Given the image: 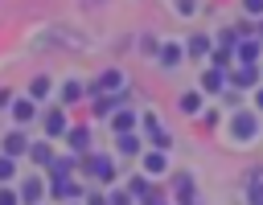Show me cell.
Listing matches in <instances>:
<instances>
[{
  "label": "cell",
  "instance_id": "cell-8",
  "mask_svg": "<svg viewBox=\"0 0 263 205\" xmlns=\"http://www.w3.org/2000/svg\"><path fill=\"white\" fill-rule=\"evenodd\" d=\"M127 193H132V197H140L144 205H156V201H160V193L152 189V180H148V176H132V180H127Z\"/></svg>",
  "mask_w": 263,
  "mask_h": 205
},
{
  "label": "cell",
  "instance_id": "cell-27",
  "mask_svg": "<svg viewBox=\"0 0 263 205\" xmlns=\"http://www.w3.org/2000/svg\"><path fill=\"white\" fill-rule=\"evenodd\" d=\"M152 135V144H156V152H164V148H173V135L164 131V127H156V131H148Z\"/></svg>",
  "mask_w": 263,
  "mask_h": 205
},
{
  "label": "cell",
  "instance_id": "cell-40",
  "mask_svg": "<svg viewBox=\"0 0 263 205\" xmlns=\"http://www.w3.org/2000/svg\"><path fill=\"white\" fill-rule=\"evenodd\" d=\"M70 205H78V201H70Z\"/></svg>",
  "mask_w": 263,
  "mask_h": 205
},
{
  "label": "cell",
  "instance_id": "cell-13",
  "mask_svg": "<svg viewBox=\"0 0 263 205\" xmlns=\"http://www.w3.org/2000/svg\"><path fill=\"white\" fill-rule=\"evenodd\" d=\"M197 90H205V94H222V90H226V74L210 66V70L201 74V86H197Z\"/></svg>",
  "mask_w": 263,
  "mask_h": 205
},
{
  "label": "cell",
  "instance_id": "cell-17",
  "mask_svg": "<svg viewBox=\"0 0 263 205\" xmlns=\"http://www.w3.org/2000/svg\"><path fill=\"white\" fill-rule=\"evenodd\" d=\"M45 168H49V180H62V176H70L78 164H74V156H53Z\"/></svg>",
  "mask_w": 263,
  "mask_h": 205
},
{
  "label": "cell",
  "instance_id": "cell-23",
  "mask_svg": "<svg viewBox=\"0 0 263 205\" xmlns=\"http://www.w3.org/2000/svg\"><path fill=\"white\" fill-rule=\"evenodd\" d=\"M8 107H12V119H16V123H29V119L37 115V107H33V98H12Z\"/></svg>",
  "mask_w": 263,
  "mask_h": 205
},
{
  "label": "cell",
  "instance_id": "cell-26",
  "mask_svg": "<svg viewBox=\"0 0 263 205\" xmlns=\"http://www.w3.org/2000/svg\"><path fill=\"white\" fill-rule=\"evenodd\" d=\"M45 94H49V74H37V78L29 82V98L37 102V98H45Z\"/></svg>",
  "mask_w": 263,
  "mask_h": 205
},
{
  "label": "cell",
  "instance_id": "cell-4",
  "mask_svg": "<svg viewBox=\"0 0 263 205\" xmlns=\"http://www.w3.org/2000/svg\"><path fill=\"white\" fill-rule=\"evenodd\" d=\"M259 66H234L230 74H226V82L234 86V90H251V86H259Z\"/></svg>",
  "mask_w": 263,
  "mask_h": 205
},
{
  "label": "cell",
  "instance_id": "cell-30",
  "mask_svg": "<svg viewBox=\"0 0 263 205\" xmlns=\"http://www.w3.org/2000/svg\"><path fill=\"white\" fill-rule=\"evenodd\" d=\"M242 12L247 16H263V0H242Z\"/></svg>",
  "mask_w": 263,
  "mask_h": 205
},
{
  "label": "cell",
  "instance_id": "cell-14",
  "mask_svg": "<svg viewBox=\"0 0 263 205\" xmlns=\"http://www.w3.org/2000/svg\"><path fill=\"white\" fill-rule=\"evenodd\" d=\"M181 49H185V53H193V57H201V53H210V49H214V37H210V33H193Z\"/></svg>",
  "mask_w": 263,
  "mask_h": 205
},
{
  "label": "cell",
  "instance_id": "cell-32",
  "mask_svg": "<svg viewBox=\"0 0 263 205\" xmlns=\"http://www.w3.org/2000/svg\"><path fill=\"white\" fill-rule=\"evenodd\" d=\"M177 12H181V16H193V12H197V0H177Z\"/></svg>",
  "mask_w": 263,
  "mask_h": 205
},
{
  "label": "cell",
  "instance_id": "cell-31",
  "mask_svg": "<svg viewBox=\"0 0 263 205\" xmlns=\"http://www.w3.org/2000/svg\"><path fill=\"white\" fill-rule=\"evenodd\" d=\"M140 123H144V131H156V127H160V119H156L152 111H144V115H140Z\"/></svg>",
  "mask_w": 263,
  "mask_h": 205
},
{
  "label": "cell",
  "instance_id": "cell-22",
  "mask_svg": "<svg viewBox=\"0 0 263 205\" xmlns=\"http://www.w3.org/2000/svg\"><path fill=\"white\" fill-rule=\"evenodd\" d=\"M177 111H181V115H197V111H201V90H185V94L177 98Z\"/></svg>",
  "mask_w": 263,
  "mask_h": 205
},
{
  "label": "cell",
  "instance_id": "cell-6",
  "mask_svg": "<svg viewBox=\"0 0 263 205\" xmlns=\"http://www.w3.org/2000/svg\"><path fill=\"white\" fill-rule=\"evenodd\" d=\"M173 193H177V205H193V197H197L193 172H177V176H173Z\"/></svg>",
  "mask_w": 263,
  "mask_h": 205
},
{
  "label": "cell",
  "instance_id": "cell-10",
  "mask_svg": "<svg viewBox=\"0 0 263 205\" xmlns=\"http://www.w3.org/2000/svg\"><path fill=\"white\" fill-rule=\"evenodd\" d=\"M234 57H238L242 66H255V61H259V37H238Z\"/></svg>",
  "mask_w": 263,
  "mask_h": 205
},
{
  "label": "cell",
  "instance_id": "cell-1",
  "mask_svg": "<svg viewBox=\"0 0 263 205\" xmlns=\"http://www.w3.org/2000/svg\"><path fill=\"white\" fill-rule=\"evenodd\" d=\"M259 135V115L255 111H234L230 119V144H251Z\"/></svg>",
  "mask_w": 263,
  "mask_h": 205
},
{
  "label": "cell",
  "instance_id": "cell-11",
  "mask_svg": "<svg viewBox=\"0 0 263 205\" xmlns=\"http://www.w3.org/2000/svg\"><path fill=\"white\" fill-rule=\"evenodd\" d=\"M156 61H160V70H177V66L185 61V49H181L177 41H168V45H160V53H156Z\"/></svg>",
  "mask_w": 263,
  "mask_h": 205
},
{
  "label": "cell",
  "instance_id": "cell-20",
  "mask_svg": "<svg viewBox=\"0 0 263 205\" xmlns=\"http://www.w3.org/2000/svg\"><path fill=\"white\" fill-rule=\"evenodd\" d=\"M66 144H70V152H86L90 148V131L86 127H66Z\"/></svg>",
  "mask_w": 263,
  "mask_h": 205
},
{
  "label": "cell",
  "instance_id": "cell-3",
  "mask_svg": "<svg viewBox=\"0 0 263 205\" xmlns=\"http://www.w3.org/2000/svg\"><path fill=\"white\" fill-rule=\"evenodd\" d=\"M16 197H21L25 205H41V201H45V180H41V176H21Z\"/></svg>",
  "mask_w": 263,
  "mask_h": 205
},
{
  "label": "cell",
  "instance_id": "cell-24",
  "mask_svg": "<svg viewBox=\"0 0 263 205\" xmlns=\"http://www.w3.org/2000/svg\"><path fill=\"white\" fill-rule=\"evenodd\" d=\"M25 156H29L33 164H41V168H45V164L53 160V148H49V139H41V144H29V152H25Z\"/></svg>",
  "mask_w": 263,
  "mask_h": 205
},
{
  "label": "cell",
  "instance_id": "cell-28",
  "mask_svg": "<svg viewBox=\"0 0 263 205\" xmlns=\"http://www.w3.org/2000/svg\"><path fill=\"white\" fill-rule=\"evenodd\" d=\"M140 49H144L148 57H156V53H160V41H156L152 33H144V37H140Z\"/></svg>",
  "mask_w": 263,
  "mask_h": 205
},
{
  "label": "cell",
  "instance_id": "cell-19",
  "mask_svg": "<svg viewBox=\"0 0 263 205\" xmlns=\"http://www.w3.org/2000/svg\"><path fill=\"white\" fill-rule=\"evenodd\" d=\"M107 119H111V131H115V135H119V131H132V127H136V115H132L127 107H119V111H111Z\"/></svg>",
  "mask_w": 263,
  "mask_h": 205
},
{
  "label": "cell",
  "instance_id": "cell-42",
  "mask_svg": "<svg viewBox=\"0 0 263 205\" xmlns=\"http://www.w3.org/2000/svg\"><path fill=\"white\" fill-rule=\"evenodd\" d=\"M156 205H160V201H156Z\"/></svg>",
  "mask_w": 263,
  "mask_h": 205
},
{
  "label": "cell",
  "instance_id": "cell-37",
  "mask_svg": "<svg viewBox=\"0 0 263 205\" xmlns=\"http://www.w3.org/2000/svg\"><path fill=\"white\" fill-rule=\"evenodd\" d=\"M255 107L263 111V86H255Z\"/></svg>",
  "mask_w": 263,
  "mask_h": 205
},
{
  "label": "cell",
  "instance_id": "cell-18",
  "mask_svg": "<svg viewBox=\"0 0 263 205\" xmlns=\"http://www.w3.org/2000/svg\"><path fill=\"white\" fill-rule=\"evenodd\" d=\"M62 107H70V102H82V94H86V86L78 82V78H70V82H62Z\"/></svg>",
  "mask_w": 263,
  "mask_h": 205
},
{
  "label": "cell",
  "instance_id": "cell-39",
  "mask_svg": "<svg viewBox=\"0 0 263 205\" xmlns=\"http://www.w3.org/2000/svg\"><path fill=\"white\" fill-rule=\"evenodd\" d=\"M259 37H263V20H259Z\"/></svg>",
  "mask_w": 263,
  "mask_h": 205
},
{
  "label": "cell",
  "instance_id": "cell-34",
  "mask_svg": "<svg viewBox=\"0 0 263 205\" xmlns=\"http://www.w3.org/2000/svg\"><path fill=\"white\" fill-rule=\"evenodd\" d=\"M201 127L214 131V127H218V111H201Z\"/></svg>",
  "mask_w": 263,
  "mask_h": 205
},
{
  "label": "cell",
  "instance_id": "cell-16",
  "mask_svg": "<svg viewBox=\"0 0 263 205\" xmlns=\"http://www.w3.org/2000/svg\"><path fill=\"white\" fill-rule=\"evenodd\" d=\"M140 164H144V176H160V172L168 168L164 152H144V156H140Z\"/></svg>",
  "mask_w": 263,
  "mask_h": 205
},
{
  "label": "cell",
  "instance_id": "cell-36",
  "mask_svg": "<svg viewBox=\"0 0 263 205\" xmlns=\"http://www.w3.org/2000/svg\"><path fill=\"white\" fill-rule=\"evenodd\" d=\"M86 205H107V197H99V193H90V197H86Z\"/></svg>",
  "mask_w": 263,
  "mask_h": 205
},
{
  "label": "cell",
  "instance_id": "cell-9",
  "mask_svg": "<svg viewBox=\"0 0 263 205\" xmlns=\"http://www.w3.org/2000/svg\"><path fill=\"white\" fill-rule=\"evenodd\" d=\"M115 90H123V74L119 70H103L99 82L90 86V94H115Z\"/></svg>",
  "mask_w": 263,
  "mask_h": 205
},
{
  "label": "cell",
  "instance_id": "cell-35",
  "mask_svg": "<svg viewBox=\"0 0 263 205\" xmlns=\"http://www.w3.org/2000/svg\"><path fill=\"white\" fill-rule=\"evenodd\" d=\"M0 205H21V197L12 189H0Z\"/></svg>",
  "mask_w": 263,
  "mask_h": 205
},
{
  "label": "cell",
  "instance_id": "cell-12",
  "mask_svg": "<svg viewBox=\"0 0 263 205\" xmlns=\"http://www.w3.org/2000/svg\"><path fill=\"white\" fill-rule=\"evenodd\" d=\"M62 197V201H74V197H82V189L70 180V176H62V180H49V189H45V197Z\"/></svg>",
  "mask_w": 263,
  "mask_h": 205
},
{
  "label": "cell",
  "instance_id": "cell-38",
  "mask_svg": "<svg viewBox=\"0 0 263 205\" xmlns=\"http://www.w3.org/2000/svg\"><path fill=\"white\" fill-rule=\"evenodd\" d=\"M8 102H12V94H8V90H0V107H8Z\"/></svg>",
  "mask_w": 263,
  "mask_h": 205
},
{
  "label": "cell",
  "instance_id": "cell-33",
  "mask_svg": "<svg viewBox=\"0 0 263 205\" xmlns=\"http://www.w3.org/2000/svg\"><path fill=\"white\" fill-rule=\"evenodd\" d=\"M107 205H132V193H127V189H123V193H111Z\"/></svg>",
  "mask_w": 263,
  "mask_h": 205
},
{
  "label": "cell",
  "instance_id": "cell-29",
  "mask_svg": "<svg viewBox=\"0 0 263 205\" xmlns=\"http://www.w3.org/2000/svg\"><path fill=\"white\" fill-rule=\"evenodd\" d=\"M16 176V160L12 156H0V180H12Z\"/></svg>",
  "mask_w": 263,
  "mask_h": 205
},
{
  "label": "cell",
  "instance_id": "cell-41",
  "mask_svg": "<svg viewBox=\"0 0 263 205\" xmlns=\"http://www.w3.org/2000/svg\"><path fill=\"white\" fill-rule=\"evenodd\" d=\"M259 74H263V70H259Z\"/></svg>",
  "mask_w": 263,
  "mask_h": 205
},
{
  "label": "cell",
  "instance_id": "cell-25",
  "mask_svg": "<svg viewBox=\"0 0 263 205\" xmlns=\"http://www.w3.org/2000/svg\"><path fill=\"white\" fill-rule=\"evenodd\" d=\"M230 57H234V49H222V45H218V49H210V66H214V70H222V74L230 70Z\"/></svg>",
  "mask_w": 263,
  "mask_h": 205
},
{
  "label": "cell",
  "instance_id": "cell-5",
  "mask_svg": "<svg viewBox=\"0 0 263 205\" xmlns=\"http://www.w3.org/2000/svg\"><path fill=\"white\" fill-rule=\"evenodd\" d=\"M119 107H127V90H115V94H95V98H90V111H95V115H111V111H119Z\"/></svg>",
  "mask_w": 263,
  "mask_h": 205
},
{
  "label": "cell",
  "instance_id": "cell-15",
  "mask_svg": "<svg viewBox=\"0 0 263 205\" xmlns=\"http://www.w3.org/2000/svg\"><path fill=\"white\" fill-rule=\"evenodd\" d=\"M25 152H29L25 131H8V135H4V156H12V160H16V156H25Z\"/></svg>",
  "mask_w": 263,
  "mask_h": 205
},
{
  "label": "cell",
  "instance_id": "cell-7",
  "mask_svg": "<svg viewBox=\"0 0 263 205\" xmlns=\"http://www.w3.org/2000/svg\"><path fill=\"white\" fill-rule=\"evenodd\" d=\"M41 127H45V139L66 135V111H62V107H49V111H45V119H41Z\"/></svg>",
  "mask_w": 263,
  "mask_h": 205
},
{
  "label": "cell",
  "instance_id": "cell-21",
  "mask_svg": "<svg viewBox=\"0 0 263 205\" xmlns=\"http://www.w3.org/2000/svg\"><path fill=\"white\" fill-rule=\"evenodd\" d=\"M115 152H119V156H140V135H136V131H119Z\"/></svg>",
  "mask_w": 263,
  "mask_h": 205
},
{
  "label": "cell",
  "instance_id": "cell-2",
  "mask_svg": "<svg viewBox=\"0 0 263 205\" xmlns=\"http://www.w3.org/2000/svg\"><path fill=\"white\" fill-rule=\"evenodd\" d=\"M78 172L90 176V180H115V164H111V156H103V152L86 156V160L78 164Z\"/></svg>",
  "mask_w": 263,
  "mask_h": 205
}]
</instances>
